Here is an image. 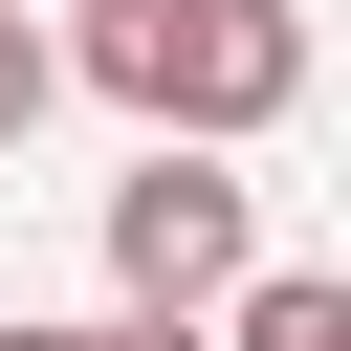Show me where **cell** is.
<instances>
[{
  "label": "cell",
  "mask_w": 351,
  "mask_h": 351,
  "mask_svg": "<svg viewBox=\"0 0 351 351\" xmlns=\"http://www.w3.org/2000/svg\"><path fill=\"white\" fill-rule=\"evenodd\" d=\"M44 66H66V88H110V110H132V132H176V154H241V132H285V110H307V0H88Z\"/></svg>",
  "instance_id": "6da1fadb"
},
{
  "label": "cell",
  "mask_w": 351,
  "mask_h": 351,
  "mask_svg": "<svg viewBox=\"0 0 351 351\" xmlns=\"http://www.w3.org/2000/svg\"><path fill=\"white\" fill-rule=\"evenodd\" d=\"M241 263H263V176H241V154H176V132H154V176H110V285H132L110 329H197V307H219Z\"/></svg>",
  "instance_id": "7a4b0ae2"
},
{
  "label": "cell",
  "mask_w": 351,
  "mask_h": 351,
  "mask_svg": "<svg viewBox=\"0 0 351 351\" xmlns=\"http://www.w3.org/2000/svg\"><path fill=\"white\" fill-rule=\"evenodd\" d=\"M219 307H241L219 351H351V285H329V263H241Z\"/></svg>",
  "instance_id": "3957f363"
},
{
  "label": "cell",
  "mask_w": 351,
  "mask_h": 351,
  "mask_svg": "<svg viewBox=\"0 0 351 351\" xmlns=\"http://www.w3.org/2000/svg\"><path fill=\"white\" fill-rule=\"evenodd\" d=\"M44 88H66V66H44V22H22V0H0V154H22V132H44Z\"/></svg>",
  "instance_id": "277c9868"
},
{
  "label": "cell",
  "mask_w": 351,
  "mask_h": 351,
  "mask_svg": "<svg viewBox=\"0 0 351 351\" xmlns=\"http://www.w3.org/2000/svg\"><path fill=\"white\" fill-rule=\"evenodd\" d=\"M88 351H197V329H88Z\"/></svg>",
  "instance_id": "5b68a950"
},
{
  "label": "cell",
  "mask_w": 351,
  "mask_h": 351,
  "mask_svg": "<svg viewBox=\"0 0 351 351\" xmlns=\"http://www.w3.org/2000/svg\"><path fill=\"white\" fill-rule=\"evenodd\" d=\"M0 351H88V329H22V307H0Z\"/></svg>",
  "instance_id": "8992f818"
}]
</instances>
